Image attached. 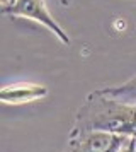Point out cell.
<instances>
[{"label":"cell","instance_id":"obj_1","mask_svg":"<svg viewBox=\"0 0 136 152\" xmlns=\"http://www.w3.org/2000/svg\"><path fill=\"white\" fill-rule=\"evenodd\" d=\"M72 130H99L136 138V103H124L95 91L78 108Z\"/></svg>","mask_w":136,"mask_h":152},{"label":"cell","instance_id":"obj_7","mask_svg":"<svg viewBox=\"0 0 136 152\" xmlns=\"http://www.w3.org/2000/svg\"><path fill=\"white\" fill-rule=\"evenodd\" d=\"M15 0H0V9L2 7H7V5H10V4H14Z\"/></svg>","mask_w":136,"mask_h":152},{"label":"cell","instance_id":"obj_4","mask_svg":"<svg viewBox=\"0 0 136 152\" xmlns=\"http://www.w3.org/2000/svg\"><path fill=\"white\" fill-rule=\"evenodd\" d=\"M48 94V89L43 84H12L0 91V101L4 104H26L36 99H41Z\"/></svg>","mask_w":136,"mask_h":152},{"label":"cell","instance_id":"obj_3","mask_svg":"<svg viewBox=\"0 0 136 152\" xmlns=\"http://www.w3.org/2000/svg\"><path fill=\"white\" fill-rule=\"evenodd\" d=\"M2 14H9L14 17H24V19H31L43 24L46 29H49L61 43L70 45V38L68 34L63 31L58 22L54 21V17L49 14L44 0H15L14 4L7 5V7L0 9Z\"/></svg>","mask_w":136,"mask_h":152},{"label":"cell","instance_id":"obj_5","mask_svg":"<svg viewBox=\"0 0 136 152\" xmlns=\"http://www.w3.org/2000/svg\"><path fill=\"white\" fill-rule=\"evenodd\" d=\"M102 94L111 97H121V96H135L136 97V75L133 79H129L122 86H117V87H106V89H101Z\"/></svg>","mask_w":136,"mask_h":152},{"label":"cell","instance_id":"obj_2","mask_svg":"<svg viewBox=\"0 0 136 152\" xmlns=\"http://www.w3.org/2000/svg\"><path fill=\"white\" fill-rule=\"evenodd\" d=\"M128 137L99 130L70 132L63 152H121Z\"/></svg>","mask_w":136,"mask_h":152},{"label":"cell","instance_id":"obj_6","mask_svg":"<svg viewBox=\"0 0 136 152\" xmlns=\"http://www.w3.org/2000/svg\"><path fill=\"white\" fill-rule=\"evenodd\" d=\"M121 152H136V138H129L128 144L121 149Z\"/></svg>","mask_w":136,"mask_h":152}]
</instances>
